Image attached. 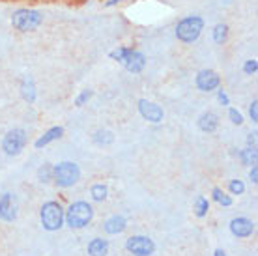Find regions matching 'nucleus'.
Returning a JSON list of instances; mask_svg holds the SVG:
<instances>
[{"instance_id":"nucleus-1","label":"nucleus","mask_w":258,"mask_h":256,"mask_svg":"<svg viewBox=\"0 0 258 256\" xmlns=\"http://www.w3.org/2000/svg\"><path fill=\"white\" fill-rule=\"evenodd\" d=\"M109 58L112 62L120 64L125 71L133 73V75H139L146 70V54L135 47H127V45H118L116 49H112L109 52Z\"/></svg>"},{"instance_id":"nucleus-2","label":"nucleus","mask_w":258,"mask_h":256,"mask_svg":"<svg viewBox=\"0 0 258 256\" xmlns=\"http://www.w3.org/2000/svg\"><path fill=\"white\" fill-rule=\"evenodd\" d=\"M94 221V206L86 200H75L64 210V224L71 230H83Z\"/></svg>"},{"instance_id":"nucleus-3","label":"nucleus","mask_w":258,"mask_h":256,"mask_svg":"<svg viewBox=\"0 0 258 256\" xmlns=\"http://www.w3.org/2000/svg\"><path fill=\"white\" fill-rule=\"evenodd\" d=\"M206 26V21L200 15H185L181 17L174 26V36L176 39L183 45H193L199 41L202 36V30Z\"/></svg>"},{"instance_id":"nucleus-4","label":"nucleus","mask_w":258,"mask_h":256,"mask_svg":"<svg viewBox=\"0 0 258 256\" xmlns=\"http://www.w3.org/2000/svg\"><path fill=\"white\" fill-rule=\"evenodd\" d=\"M43 21H45L43 12H39L36 8H17L10 17L13 30L21 34L36 32L39 26L43 25Z\"/></svg>"},{"instance_id":"nucleus-5","label":"nucleus","mask_w":258,"mask_h":256,"mask_svg":"<svg viewBox=\"0 0 258 256\" xmlns=\"http://www.w3.org/2000/svg\"><path fill=\"white\" fill-rule=\"evenodd\" d=\"M81 178H83V172L75 161H60L56 165H52V183L58 189H70L77 185Z\"/></svg>"},{"instance_id":"nucleus-6","label":"nucleus","mask_w":258,"mask_h":256,"mask_svg":"<svg viewBox=\"0 0 258 256\" xmlns=\"http://www.w3.org/2000/svg\"><path fill=\"white\" fill-rule=\"evenodd\" d=\"M64 206L58 200H47L39 208V221L43 230L47 232H58L62 230L64 224Z\"/></svg>"},{"instance_id":"nucleus-7","label":"nucleus","mask_w":258,"mask_h":256,"mask_svg":"<svg viewBox=\"0 0 258 256\" xmlns=\"http://www.w3.org/2000/svg\"><path fill=\"white\" fill-rule=\"evenodd\" d=\"M26 144H28V133H26V129L13 127L2 137L0 148H2V152H4L8 157H17V155L23 154V150L26 148Z\"/></svg>"},{"instance_id":"nucleus-8","label":"nucleus","mask_w":258,"mask_h":256,"mask_svg":"<svg viewBox=\"0 0 258 256\" xmlns=\"http://www.w3.org/2000/svg\"><path fill=\"white\" fill-rule=\"evenodd\" d=\"M125 250L133 256H152L155 254L154 239L148 236H129L125 239Z\"/></svg>"},{"instance_id":"nucleus-9","label":"nucleus","mask_w":258,"mask_h":256,"mask_svg":"<svg viewBox=\"0 0 258 256\" xmlns=\"http://www.w3.org/2000/svg\"><path fill=\"white\" fill-rule=\"evenodd\" d=\"M137 110H139L142 120H146L148 123H161L165 120V110L161 105L150 101V99H144V97L137 101Z\"/></svg>"},{"instance_id":"nucleus-10","label":"nucleus","mask_w":258,"mask_h":256,"mask_svg":"<svg viewBox=\"0 0 258 256\" xmlns=\"http://www.w3.org/2000/svg\"><path fill=\"white\" fill-rule=\"evenodd\" d=\"M19 217V200L13 193L6 191L0 195V221L13 223Z\"/></svg>"},{"instance_id":"nucleus-11","label":"nucleus","mask_w":258,"mask_h":256,"mask_svg":"<svg viewBox=\"0 0 258 256\" xmlns=\"http://www.w3.org/2000/svg\"><path fill=\"white\" fill-rule=\"evenodd\" d=\"M221 75L213 70H200L197 75H195V86L199 92H204V94H210V92H215V90L221 86Z\"/></svg>"},{"instance_id":"nucleus-12","label":"nucleus","mask_w":258,"mask_h":256,"mask_svg":"<svg viewBox=\"0 0 258 256\" xmlns=\"http://www.w3.org/2000/svg\"><path fill=\"white\" fill-rule=\"evenodd\" d=\"M228 228H230V234L234 237H238V239H247V237H251L256 230V224L252 223L249 217H234L228 224Z\"/></svg>"},{"instance_id":"nucleus-13","label":"nucleus","mask_w":258,"mask_h":256,"mask_svg":"<svg viewBox=\"0 0 258 256\" xmlns=\"http://www.w3.org/2000/svg\"><path fill=\"white\" fill-rule=\"evenodd\" d=\"M19 94L23 97V101L28 105H34L38 99V88H36V81L30 73H25L19 81Z\"/></svg>"},{"instance_id":"nucleus-14","label":"nucleus","mask_w":258,"mask_h":256,"mask_svg":"<svg viewBox=\"0 0 258 256\" xmlns=\"http://www.w3.org/2000/svg\"><path fill=\"white\" fill-rule=\"evenodd\" d=\"M62 137H64V127H62V125H52V127H49L45 133L39 135L38 139H36L34 148H36V150H43V148L52 144L54 141H60Z\"/></svg>"},{"instance_id":"nucleus-15","label":"nucleus","mask_w":258,"mask_h":256,"mask_svg":"<svg viewBox=\"0 0 258 256\" xmlns=\"http://www.w3.org/2000/svg\"><path fill=\"white\" fill-rule=\"evenodd\" d=\"M127 228V219L123 215H110L109 219H105L103 223V232L109 234V236H118V234H123Z\"/></svg>"},{"instance_id":"nucleus-16","label":"nucleus","mask_w":258,"mask_h":256,"mask_svg":"<svg viewBox=\"0 0 258 256\" xmlns=\"http://www.w3.org/2000/svg\"><path fill=\"white\" fill-rule=\"evenodd\" d=\"M197 125H199V129L202 133H208V135L215 133L217 127H219V116L215 114V112H212V110H206V112H202L199 116Z\"/></svg>"},{"instance_id":"nucleus-17","label":"nucleus","mask_w":258,"mask_h":256,"mask_svg":"<svg viewBox=\"0 0 258 256\" xmlns=\"http://www.w3.org/2000/svg\"><path fill=\"white\" fill-rule=\"evenodd\" d=\"M114 141H116V137H114V133H112L110 129L99 127V129H96V131H94V135H92V142H94L96 146H99V148L112 146V144H114Z\"/></svg>"},{"instance_id":"nucleus-18","label":"nucleus","mask_w":258,"mask_h":256,"mask_svg":"<svg viewBox=\"0 0 258 256\" xmlns=\"http://www.w3.org/2000/svg\"><path fill=\"white\" fill-rule=\"evenodd\" d=\"M109 239H103V237H94L88 247H86V252L88 256H107L109 254Z\"/></svg>"},{"instance_id":"nucleus-19","label":"nucleus","mask_w":258,"mask_h":256,"mask_svg":"<svg viewBox=\"0 0 258 256\" xmlns=\"http://www.w3.org/2000/svg\"><path fill=\"white\" fill-rule=\"evenodd\" d=\"M228 36H230V26L226 23H217L212 28V39L215 45H225L228 41Z\"/></svg>"},{"instance_id":"nucleus-20","label":"nucleus","mask_w":258,"mask_h":256,"mask_svg":"<svg viewBox=\"0 0 258 256\" xmlns=\"http://www.w3.org/2000/svg\"><path fill=\"white\" fill-rule=\"evenodd\" d=\"M236 155H238V159L241 161V165H245V167H252V165H256L258 163V150L256 148L245 146L243 150L236 152Z\"/></svg>"},{"instance_id":"nucleus-21","label":"nucleus","mask_w":258,"mask_h":256,"mask_svg":"<svg viewBox=\"0 0 258 256\" xmlns=\"http://www.w3.org/2000/svg\"><path fill=\"white\" fill-rule=\"evenodd\" d=\"M210 206H212V200L206 199L204 195H199L197 199H195V204H193V213L197 219H204L210 212Z\"/></svg>"},{"instance_id":"nucleus-22","label":"nucleus","mask_w":258,"mask_h":256,"mask_svg":"<svg viewBox=\"0 0 258 256\" xmlns=\"http://www.w3.org/2000/svg\"><path fill=\"white\" fill-rule=\"evenodd\" d=\"M90 199L92 202H105L109 199V187L105 183H94L90 187Z\"/></svg>"},{"instance_id":"nucleus-23","label":"nucleus","mask_w":258,"mask_h":256,"mask_svg":"<svg viewBox=\"0 0 258 256\" xmlns=\"http://www.w3.org/2000/svg\"><path fill=\"white\" fill-rule=\"evenodd\" d=\"M36 176H38L39 183H43V185L51 183V181H52V165H51V163H43V165L38 168Z\"/></svg>"},{"instance_id":"nucleus-24","label":"nucleus","mask_w":258,"mask_h":256,"mask_svg":"<svg viewBox=\"0 0 258 256\" xmlns=\"http://www.w3.org/2000/svg\"><path fill=\"white\" fill-rule=\"evenodd\" d=\"M92 97H94V90L92 88H84L81 90L77 96H75V99H73V105L77 107V109H81V107H84L86 103L90 101Z\"/></svg>"},{"instance_id":"nucleus-25","label":"nucleus","mask_w":258,"mask_h":256,"mask_svg":"<svg viewBox=\"0 0 258 256\" xmlns=\"http://www.w3.org/2000/svg\"><path fill=\"white\" fill-rule=\"evenodd\" d=\"M228 195L230 197H241V195H245V183H243V179H230L228 181Z\"/></svg>"},{"instance_id":"nucleus-26","label":"nucleus","mask_w":258,"mask_h":256,"mask_svg":"<svg viewBox=\"0 0 258 256\" xmlns=\"http://www.w3.org/2000/svg\"><path fill=\"white\" fill-rule=\"evenodd\" d=\"M228 120H230L234 125H238V127L245 123V118H243V114H241L238 109H234V107H230V109H228Z\"/></svg>"},{"instance_id":"nucleus-27","label":"nucleus","mask_w":258,"mask_h":256,"mask_svg":"<svg viewBox=\"0 0 258 256\" xmlns=\"http://www.w3.org/2000/svg\"><path fill=\"white\" fill-rule=\"evenodd\" d=\"M256 71H258V62L254 60V58H249V60L243 62V73H245L247 77L256 75Z\"/></svg>"},{"instance_id":"nucleus-28","label":"nucleus","mask_w":258,"mask_h":256,"mask_svg":"<svg viewBox=\"0 0 258 256\" xmlns=\"http://www.w3.org/2000/svg\"><path fill=\"white\" fill-rule=\"evenodd\" d=\"M215 92H217V101H219L221 107H230V97L226 94V90L223 88V86H219Z\"/></svg>"},{"instance_id":"nucleus-29","label":"nucleus","mask_w":258,"mask_h":256,"mask_svg":"<svg viewBox=\"0 0 258 256\" xmlns=\"http://www.w3.org/2000/svg\"><path fill=\"white\" fill-rule=\"evenodd\" d=\"M249 120L252 122V125L258 123V99H252L249 105Z\"/></svg>"},{"instance_id":"nucleus-30","label":"nucleus","mask_w":258,"mask_h":256,"mask_svg":"<svg viewBox=\"0 0 258 256\" xmlns=\"http://www.w3.org/2000/svg\"><path fill=\"white\" fill-rule=\"evenodd\" d=\"M217 204L223 206V208H230V206L234 204V197H230V195L223 193V195H221V199L217 200Z\"/></svg>"},{"instance_id":"nucleus-31","label":"nucleus","mask_w":258,"mask_h":256,"mask_svg":"<svg viewBox=\"0 0 258 256\" xmlns=\"http://www.w3.org/2000/svg\"><path fill=\"white\" fill-rule=\"evenodd\" d=\"M249 179H251L252 185H256V183H258V167H256V165L249 167Z\"/></svg>"},{"instance_id":"nucleus-32","label":"nucleus","mask_w":258,"mask_h":256,"mask_svg":"<svg viewBox=\"0 0 258 256\" xmlns=\"http://www.w3.org/2000/svg\"><path fill=\"white\" fill-rule=\"evenodd\" d=\"M256 131H251V133L247 135V141H245V144L249 148H256Z\"/></svg>"},{"instance_id":"nucleus-33","label":"nucleus","mask_w":258,"mask_h":256,"mask_svg":"<svg viewBox=\"0 0 258 256\" xmlns=\"http://www.w3.org/2000/svg\"><path fill=\"white\" fill-rule=\"evenodd\" d=\"M213 256H228V254H226V252H225V250H223V249H215V252H213Z\"/></svg>"},{"instance_id":"nucleus-34","label":"nucleus","mask_w":258,"mask_h":256,"mask_svg":"<svg viewBox=\"0 0 258 256\" xmlns=\"http://www.w3.org/2000/svg\"><path fill=\"white\" fill-rule=\"evenodd\" d=\"M232 0H221V4H230Z\"/></svg>"}]
</instances>
